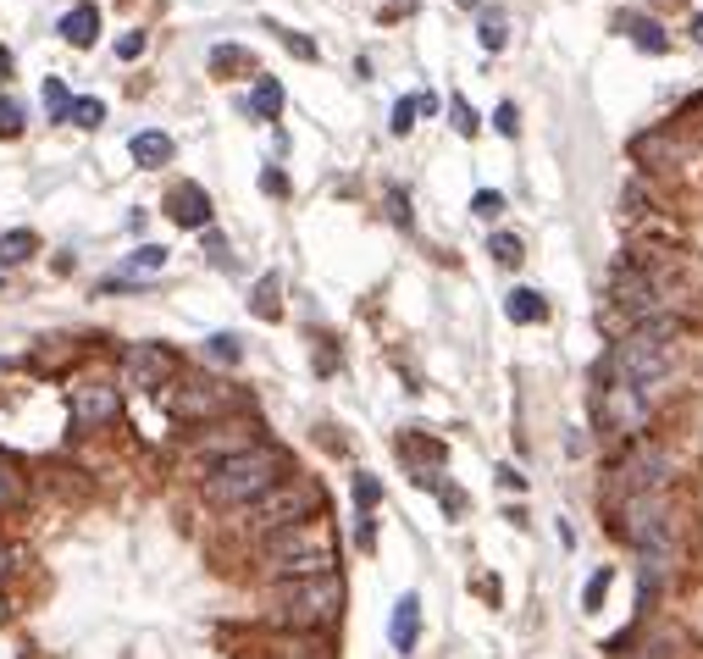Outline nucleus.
<instances>
[{
	"label": "nucleus",
	"mask_w": 703,
	"mask_h": 659,
	"mask_svg": "<svg viewBox=\"0 0 703 659\" xmlns=\"http://www.w3.org/2000/svg\"><path fill=\"white\" fill-rule=\"evenodd\" d=\"M283 471H288V455L277 444H250V449H239V455L216 460V466L205 471L200 493L216 510H250L261 493H272L277 482H283Z\"/></svg>",
	"instance_id": "f257e3e1"
},
{
	"label": "nucleus",
	"mask_w": 703,
	"mask_h": 659,
	"mask_svg": "<svg viewBox=\"0 0 703 659\" xmlns=\"http://www.w3.org/2000/svg\"><path fill=\"white\" fill-rule=\"evenodd\" d=\"M676 333H681L676 316H648V322H637L632 333L615 344V355L598 366V377H609V383H632V388L648 394V383L676 366V349H670Z\"/></svg>",
	"instance_id": "f03ea898"
},
{
	"label": "nucleus",
	"mask_w": 703,
	"mask_h": 659,
	"mask_svg": "<svg viewBox=\"0 0 703 659\" xmlns=\"http://www.w3.org/2000/svg\"><path fill=\"white\" fill-rule=\"evenodd\" d=\"M338 565L333 554V527L327 521H299L288 532L261 538V571L277 582H299V576H327Z\"/></svg>",
	"instance_id": "7ed1b4c3"
},
{
	"label": "nucleus",
	"mask_w": 703,
	"mask_h": 659,
	"mask_svg": "<svg viewBox=\"0 0 703 659\" xmlns=\"http://www.w3.org/2000/svg\"><path fill=\"white\" fill-rule=\"evenodd\" d=\"M344 615V576H299V582H277L272 588V621L288 632H327Z\"/></svg>",
	"instance_id": "20e7f679"
},
{
	"label": "nucleus",
	"mask_w": 703,
	"mask_h": 659,
	"mask_svg": "<svg viewBox=\"0 0 703 659\" xmlns=\"http://www.w3.org/2000/svg\"><path fill=\"white\" fill-rule=\"evenodd\" d=\"M322 482L310 477H294V482H277L272 493H261V499L250 504V532H261V538H272V532H288L299 527V521H322Z\"/></svg>",
	"instance_id": "39448f33"
},
{
	"label": "nucleus",
	"mask_w": 703,
	"mask_h": 659,
	"mask_svg": "<svg viewBox=\"0 0 703 659\" xmlns=\"http://www.w3.org/2000/svg\"><path fill=\"white\" fill-rule=\"evenodd\" d=\"M178 377V355L167 344H128L122 349V383L128 388H167Z\"/></svg>",
	"instance_id": "423d86ee"
},
{
	"label": "nucleus",
	"mask_w": 703,
	"mask_h": 659,
	"mask_svg": "<svg viewBox=\"0 0 703 659\" xmlns=\"http://www.w3.org/2000/svg\"><path fill=\"white\" fill-rule=\"evenodd\" d=\"M227 405H233L227 383H211V377H194V383L172 388V399H167V410L178 421H216V416H227Z\"/></svg>",
	"instance_id": "0eeeda50"
},
{
	"label": "nucleus",
	"mask_w": 703,
	"mask_h": 659,
	"mask_svg": "<svg viewBox=\"0 0 703 659\" xmlns=\"http://www.w3.org/2000/svg\"><path fill=\"white\" fill-rule=\"evenodd\" d=\"M615 477L632 493H654V488H665V477H670V455L659 444H648V438H637L632 455L615 460Z\"/></svg>",
	"instance_id": "6e6552de"
},
{
	"label": "nucleus",
	"mask_w": 703,
	"mask_h": 659,
	"mask_svg": "<svg viewBox=\"0 0 703 659\" xmlns=\"http://www.w3.org/2000/svg\"><path fill=\"white\" fill-rule=\"evenodd\" d=\"M598 410H604V427L620 432V438H632V432L648 427V394H643V388H632V383H609Z\"/></svg>",
	"instance_id": "1a4fd4ad"
},
{
	"label": "nucleus",
	"mask_w": 703,
	"mask_h": 659,
	"mask_svg": "<svg viewBox=\"0 0 703 659\" xmlns=\"http://www.w3.org/2000/svg\"><path fill=\"white\" fill-rule=\"evenodd\" d=\"M122 416V394L111 383H78L72 388V421L78 427H111Z\"/></svg>",
	"instance_id": "9d476101"
},
{
	"label": "nucleus",
	"mask_w": 703,
	"mask_h": 659,
	"mask_svg": "<svg viewBox=\"0 0 703 659\" xmlns=\"http://www.w3.org/2000/svg\"><path fill=\"white\" fill-rule=\"evenodd\" d=\"M167 216L178 222V228H211V194L200 189V183H178V189L167 194Z\"/></svg>",
	"instance_id": "9b49d317"
},
{
	"label": "nucleus",
	"mask_w": 703,
	"mask_h": 659,
	"mask_svg": "<svg viewBox=\"0 0 703 659\" xmlns=\"http://www.w3.org/2000/svg\"><path fill=\"white\" fill-rule=\"evenodd\" d=\"M250 444H261L244 421H222V427H211V432H200L194 438V449L200 455H216V460H227V455H239V449H250Z\"/></svg>",
	"instance_id": "f8f14e48"
},
{
	"label": "nucleus",
	"mask_w": 703,
	"mask_h": 659,
	"mask_svg": "<svg viewBox=\"0 0 703 659\" xmlns=\"http://www.w3.org/2000/svg\"><path fill=\"white\" fill-rule=\"evenodd\" d=\"M416 632H421V599H416V593H405V599L394 604V621H388V643H394V654H410V648H416Z\"/></svg>",
	"instance_id": "ddd939ff"
},
{
	"label": "nucleus",
	"mask_w": 703,
	"mask_h": 659,
	"mask_svg": "<svg viewBox=\"0 0 703 659\" xmlns=\"http://www.w3.org/2000/svg\"><path fill=\"white\" fill-rule=\"evenodd\" d=\"M632 161H643V167H676L681 144L670 139V133H637V139H632Z\"/></svg>",
	"instance_id": "4468645a"
},
{
	"label": "nucleus",
	"mask_w": 703,
	"mask_h": 659,
	"mask_svg": "<svg viewBox=\"0 0 703 659\" xmlns=\"http://www.w3.org/2000/svg\"><path fill=\"white\" fill-rule=\"evenodd\" d=\"M95 34H100V12L89 6V0H84V6H72V12L61 17V39H67V45L84 50V45H95Z\"/></svg>",
	"instance_id": "2eb2a0df"
},
{
	"label": "nucleus",
	"mask_w": 703,
	"mask_h": 659,
	"mask_svg": "<svg viewBox=\"0 0 703 659\" xmlns=\"http://www.w3.org/2000/svg\"><path fill=\"white\" fill-rule=\"evenodd\" d=\"M161 266H167V250H161V244H144V250L128 255V266H122L117 277H106V288H128L139 272H161Z\"/></svg>",
	"instance_id": "dca6fc26"
},
{
	"label": "nucleus",
	"mask_w": 703,
	"mask_h": 659,
	"mask_svg": "<svg viewBox=\"0 0 703 659\" xmlns=\"http://www.w3.org/2000/svg\"><path fill=\"white\" fill-rule=\"evenodd\" d=\"M128 150H133V161H139V167H167V161H172V139H167V133H133V144H128Z\"/></svg>",
	"instance_id": "f3484780"
},
{
	"label": "nucleus",
	"mask_w": 703,
	"mask_h": 659,
	"mask_svg": "<svg viewBox=\"0 0 703 659\" xmlns=\"http://www.w3.org/2000/svg\"><path fill=\"white\" fill-rule=\"evenodd\" d=\"M504 316H510V322H543V316H549V305H543V294H537V288H510V300H504Z\"/></svg>",
	"instance_id": "a211bd4d"
},
{
	"label": "nucleus",
	"mask_w": 703,
	"mask_h": 659,
	"mask_svg": "<svg viewBox=\"0 0 703 659\" xmlns=\"http://www.w3.org/2000/svg\"><path fill=\"white\" fill-rule=\"evenodd\" d=\"M250 117L255 122H277V117H283V84H277V78H261V84L250 89Z\"/></svg>",
	"instance_id": "6ab92c4d"
},
{
	"label": "nucleus",
	"mask_w": 703,
	"mask_h": 659,
	"mask_svg": "<svg viewBox=\"0 0 703 659\" xmlns=\"http://www.w3.org/2000/svg\"><path fill=\"white\" fill-rule=\"evenodd\" d=\"M277 659H333V654H327L322 632H294L277 643Z\"/></svg>",
	"instance_id": "aec40b11"
},
{
	"label": "nucleus",
	"mask_w": 703,
	"mask_h": 659,
	"mask_svg": "<svg viewBox=\"0 0 703 659\" xmlns=\"http://www.w3.org/2000/svg\"><path fill=\"white\" fill-rule=\"evenodd\" d=\"M34 250H39V233H28V228L0 233V266H23Z\"/></svg>",
	"instance_id": "412c9836"
},
{
	"label": "nucleus",
	"mask_w": 703,
	"mask_h": 659,
	"mask_svg": "<svg viewBox=\"0 0 703 659\" xmlns=\"http://www.w3.org/2000/svg\"><path fill=\"white\" fill-rule=\"evenodd\" d=\"M211 72L216 78H227V72H255V56L244 45H216L211 50Z\"/></svg>",
	"instance_id": "4be33fe9"
},
{
	"label": "nucleus",
	"mask_w": 703,
	"mask_h": 659,
	"mask_svg": "<svg viewBox=\"0 0 703 659\" xmlns=\"http://www.w3.org/2000/svg\"><path fill=\"white\" fill-rule=\"evenodd\" d=\"M277 288H283V277L277 272H266L261 283H255V316H266V322H277V316H283V305H277Z\"/></svg>",
	"instance_id": "5701e85b"
},
{
	"label": "nucleus",
	"mask_w": 703,
	"mask_h": 659,
	"mask_svg": "<svg viewBox=\"0 0 703 659\" xmlns=\"http://www.w3.org/2000/svg\"><path fill=\"white\" fill-rule=\"evenodd\" d=\"M620 28H632L637 50H654V56H665V50H670V39H665V28H659V23H637V17H620Z\"/></svg>",
	"instance_id": "b1692460"
},
{
	"label": "nucleus",
	"mask_w": 703,
	"mask_h": 659,
	"mask_svg": "<svg viewBox=\"0 0 703 659\" xmlns=\"http://www.w3.org/2000/svg\"><path fill=\"white\" fill-rule=\"evenodd\" d=\"M67 122H78V128H100V122H106V100L78 95V100H72V111H67Z\"/></svg>",
	"instance_id": "393cba45"
},
{
	"label": "nucleus",
	"mask_w": 703,
	"mask_h": 659,
	"mask_svg": "<svg viewBox=\"0 0 703 659\" xmlns=\"http://www.w3.org/2000/svg\"><path fill=\"white\" fill-rule=\"evenodd\" d=\"M205 355H211V360H222V366H239L244 344H239L233 333H216V338H205Z\"/></svg>",
	"instance_id": "a878e982"
},
{
	"label": "nucleus",
	"mask_w": 703,
	"mask_h": 659,
	"mask_svg": "<svg viewBox=\"0 0 703 659\" xmlns=\"http://www.w3.org/2000/svg\"><path fill=\"white\" fill-rule=\"evenodd\" d=\"M45 111H50V122H67L72 95H67V84H61V78H45Z\"/></svg>",
	"instance_id": "bb28decb"
},
{
	"label": "nucleus",
	"mask_w": 703,
	"mask_h": 659,
	"mask_svg": "<svg viewBox=\"0 0 703 659\" xmlns=\"http://www.w3.org/2000/svg\"><path fill=\"white\" fill-rule=\"evenodd\" d=\"M449 122H454V133H465V139H471V133L482 128V122H477V111L465 106V95H454V100H449Z\"/></svg>",
	"instance_id": "cd10ccee"
},
{
	"label": "nucleus",
	"mask_w": 703,
	"mask_h": 659,
	"mask_svg": "<svg viewBox=\"0 0 703 659\" xmlns=\"http://www.w3.org/2000/svg\"><path fill=\"white\" fill-rule=\"evenodd\" d=\"M488 250H493V261H504V266H515V261H521V239H515V233H493V239H488Z\"/></svg>",
	"instance_id": "c85d7f7f"
},
{
	"label": "nucleus",
	"mask_w": 703,
	"mask_h": 659,
	"mask_svg": "<svg viewBox=\"0 0 703 659\" xmlns=\"http://www.w3.org/2000/svg\"><path fill=\"white\" fill-rule=\"evenodd\" d=\"M17 133H23V106L0 95V139H17Z\"/></svg>",
	"instance_id": "c756f323"
},
{
	"label": "nucleus",
	"mask_w": 703,
	"mask_h": 659,
	"mask_svg": "<svg viewBox=\"0 0 703 659\" xmlns=\"http://www.w3.org/2000/svg\"><path fill=\"white\" fill-rule=\"evenodd\" d=\"M416 117H421V106H416V95H405V100H399V106H394V122H388V128H394V133H399V139H405V133H410V128H416Z\"/></svg>",
	"instance_id": "7c9ffc66"
},
{
	"label": "nucleus",
	"mask_w": 703,
	"mask_h": 659,
	"mask_svg": "<svg viewBox=\"0 0 703 659\" xmlns=\"http://www.w3.org/2000/svg\"><path fill=\"white\" fill-rule=\"evenodd\" d=\"M604 593H609V565H604V571H593V576H587V588H582V610H598V604H604Z\"/></svg>",
	"instance_id": "2f4dec72"
},
{
	"label": "nucleus",
	"mask_w": 703,
	"mask_h": 659,
	"mask_svg": "<svg viewBox=\"0 0 703 659\" xmlns=\"http://www.w3.org/2000/svg\"><path fill=\"white\" fill-rule=\"evenodd\" d=\"M471 211H477V216H482V222H493V216H499V211H504V194H493V189H482V194H477V200H471Z\"/></svg>",
	"instance_id": "473e14b6"
},
{
	"label": "nucleus",
	"mask_w": 703,
	"mask_h": 659,
	"mask_svg": "<svg viewBox=\"0 0 703 659\" xmlns=\"http://www.w3.org/2000/svg\"><path fill=\"white\" fill-rule=\"evenodd\" d=\"M382 499V488H377V477H355V504L360 510H371V504Z\"/></svg>",
	"instance_id": "72a5a7b5"
},
{
	"label": "nucleus",
	"mask_w": 703,
	"mask_h": 659,
	"mask_svg": "<svg viewBox=\"0 0 703 659\" xmlns=\"http://www.w3.org/2000/svg\"><path fill=\"white\" fill-rule=\"evenodd\" d=\"M482 45L504 50V17H482Z\"/></svg>",
	"instance_id": "f704fd0d"
},
{
	"label": "nucleus",
	"mask_w": 703,
	"mask_h": 659,
	"mask_svg": "<svg viewBox=\"0 0 703 659\" xmlns=\"http://www.w3.org/2000/svg\"><path fill=\"white\" fill-rule=\"evenodd\" d=\"M493 128H499L504 139H515V133H521V117H515V106H510V100H504V106H499V117H493Z\"/></svg>",
	"instance_id": "c9c22d12"
},
{
	"label": "nucleus",
	"mask_w": 703,
	"mask_h": 659,
	"mask_svg": "<svg viewBox=\"0 0 703 659\" xmlns=\"http://www.w3.org/2000/svg\"><path fill=\"white\" fill-rule=\"evenodd\" d=\"M283 50H294L299 61H316V45H310L305 34H283Z\"/></svg>",
	"instance_id": "e433bc0d"
},
{
	"label": "nucleus",
	"mask_w": 703,
	"mask_h": 659,
	"mask_svg": "<svg viewBox=\"0 0 703 659\" xmlns=\"http://www.w3.org/2000/svg\"><path fill=\"white\" fill-rule=\"evenodd\" d=\"M117 56H122V61H139V56H144V34H122V39H117Z\"/></svg>",
	"instance_id": "4c0bfd02"
},
{
	"label": "nucleus",
	"mask_w": 703,
	"mask_h": 659,
	"mask_svg": "<svg viewBox=\"0 0 703 659\" xmlns=\"http://www.w3.org/2000/svg\"><path fill=\"white\" fill-rule=\"evenodd\" d=\"M388 205H394V222L410 228V211H405V189H388Z\"/></svg>",
	"instance_id": "58836bf2"
},
{
	"label": "nucleus",
	"mask_w": 703,
	"mask_h": 659,
	"mask_svg": "<svg viewBox=\"0 0 703 659\" xmlns=\"http://www.w3.org/2000/svg\"><path fill=\"white\" fill-rule=\"evenodd\" d=\"M261 189H266V194H288V178H283V172H266Z\"/></svg>",
	"instance_id": "ea45409f"
},
{
	"label": "nucleus",
	"mask_w": 703,
	"mask_h": 659,
	"mask_svg": "<svg viewBox=\"0 0 703 659\" xmlns=\"http://www.w3.org/2000/svg\"><path fill=\"white\" fill-rule=\"evenodd\" d=\"M6 78H12V50L0 45V84H6Z\"/></svg>",
	"instance_id": "a19ab883"
},
{
	"label": "nucleus",
	"mask_w": 703,
	"mask_h": 659,
	"mask_svg": "<svg viewBox=\"0 0 703 659\" xmlns=\"http://www.w3.org/2000/svg\"><path fill=\"white\" fill-rule=\"evenodd\" d=\"M692 39H698V45H703V12L692 17Z\"/></svg>",
	"instance_id": "79ce46f5"
},
{
	"label": "nucleus",
	"mask_w": 703,
	"mask_h": 659,
	"mask_svg": "<svg viewBox=\"0 0 703 659\" xmlns=\"http://www.w3.org/2000/svg\"><path fill=\"white\" fill-rule=\"evenodd\" d=\"M6 615H12V604H6V593H0V621H6Z\"/></svg>",
	"instance_id": "37998d69"
},
{
	"label": "nucleus",
	"mask_w": 703,
	"mask_h": 659,
	"mask_svg": "<svg viewBox=\"0 0 703 659\" xmlns=\"http://www.w3.org/2000/svg\"><path fill=\"white\" fill-rule=\"evenodd\" d=\"M6 565H12V554H6V549H0V576H6Z\"/></svg>",
	"instance_id": "c03bdc74"
},
{
	"label": "nucleus",
	"mask_w": 703,
	"mask_h": 659,
	"mask_svg": "<svg viewBox=\"0 0 703 659\" xmlns=\"http://www.w3.org/2000/svg\"><path fill=\"white\" fill-rule=\"evenodd\" d=\"M454 6H477V0H454Z\"/></svg>",
	"instance_id": "a18cd8bd"
},
{
	"label": "nucleus",
	"mask_w": 703,
	"mask_h": 659,
	"mask_svg": "<svg viewBox=\"0 0 703 659\" xmlns=\"http://www.w3.org/2000/svg\"><path fill=\"white\" fill-rule=\"evenodd\" d=\"M0 372H6V360H0Z\"/></svg>",
	"instance_id": "49530a36"
}]
</instances>
